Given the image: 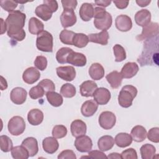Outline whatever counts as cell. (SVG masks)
<instances>
[{"mask_svg":"<svg viewBox=\"0 0 159 159\" xmlns=\"http://www.w3.org/2000/svg\"><path fill=\"white\" fill-rule=\"evenodd\" d=\"M26 15L17 10L10 12L5 22L7 27V35L18 42L22 41L25 37V32L23 29L25 25Z\"/></svg>","mask_w":159,"mask_h":159,"instance_id":"obj_1","label":"cell"},{"mask_svg":"<svg viewBox=\"0 0 159 159\" xmlns=\"http://www.w3.org/2000/svg\"><path fill=\"white\" fill-rule=\"evenodd\" d=\"M112 23L111 15L106 11L105 8L96 7L94 11V25L96 29L107 30Z\"/></svg>","mask_w":159,"mask_h":159,"instance_id":"obj_2","label":"cell"},{"mask_svg":"<svg viewBox=\"0 0 159 159\" xmlns=\"http://www.w3.org/2000/svg\"><path fill=\"white\" fill-rule=\"evenodd\" d=\"M137 94V88L132 85H125L121 89L118 96L119 105L124 108L132 106L133 100Z\"/></svg>","mask_w":159,"mask_h":159,"instance_id":"obj_3","label":"cell"},{"mask_svg":"<svg viewBox=\"0 0 159 159\" xmlns=\"http://www.w3.org/2000/svg\"><path fill=\"white\" fill-rule=\"evenodd\" d=\"M53 36L48 31L43 30L37 35L36 46L38 50L44 52H52Z\"/></svg>","mask_w":159,"mask_h":159,"instance_id":"obj_4","label":"cell"},{"mask_svg":"<svg viewBox=\"0 0 159 159\" xmlns=\"http://www.w3.org/2000/svg\"><path fill=\"white\" fill-rule=\"evenodd\" d=\"M7 128L11 135L15 136L21 135L25 129L24 119L19 116L12 117L8 122Z\"/></svg>","mask_w":159,"mask_h":159,"instance_id":"obj_5","label":"cell"},{"mask_svg":"<svg viewBox=\"0 0 159 159\" xmlns=\"http://www.w3.org/2000/svg\"><path fill=\"white\" fill-rule=\"evenodd\" d=\"M159 26L157 22H150L147 25L143 27L141 34L136 37L138 41L147 40L155 37H157L158 34Z\"/></svg>","mask_w":159,"mask_h":159,"instance_id":"obj_6","label":"cell"},{"mask_svg":"<svg viewBox=\"0 0 159 159\" xmlns=\"http://www.w3.org/2000/svg\"><path fill=\"white\" fill-rule=\"evenodd\" d=\"M99 125L105 130L111 129L116 124V117L111 111H104L101 113L98 120Z\"/></svg>","mask_w":159,"mask_h":159,"instance_id":"obj_7","label":"cell"},{"mask_svg":"<svg viewBox=\"0 0 159 159\" xmlns=\"http://www.w3.org/2000/svg\"><path fill=\"white\" fill-rule=\"evenodd\" d=\"M75 146L80 152H89L92 149L93 142L89 137L84 135L76 137L75 141Z\"/></svg>","mask_w":159,"mask_h":159,"instance_id":"obj_8","label":"cell"},{"mask_svg":"<svg viewBox=\"0 0 159 159\" xmlns=\"http://www.w3.org/2000/svg\"><path fill=\"white\" fill-rule=\"evenodd\" d=\"M93 97L98 104L105 105L108 103L111 99V93L107 88L101 87L95 90Z\"/></svg>","mask_w":159,"mask_h":159,"instance_id":"obj_9","label":"cell"},{"mask_svg":"<svg viewBox=\"0 0 159 159\" xmlns=\"http://www.w3.org/2000/svg\"><path fill=\"white\" fill-rule=\"evenodd\" d=\"M57 76L66 81H73L76 76V71L73 66H59L56 69Z\"/></svg>","mask_w":159,"mask_h":159,"instance_id":"obj_10","label":"cell"},{"mask_svg":"<svg viewBox=\"0 0 159 159\" xmlns=\"http://www.w3.org/2000/svg\"><path fill=\"white\" fill-rule=\"evenodd\" d=\"M76 16L73 9H64L60 16V22L63 28L71 27L76 22Z\"/></svg>","mask_w":159,"mask_h":159,"instance_id":"obj_11","label":"cell"},{"mask_svg":"<svg viewBox=\"0 0 159 159\" xmlns=\"http://www.w3.org/2000/svg\"><path fill=\"white\" fill-rule=\"evenodd\" d=\"M27 93L21 87H16L12 89L10 93V98L13 103L17 105L22 104L27 99Z\"/></svg>","mask_w":159,"mask_h":159,"instance_id":"obj_12","label":"cell"},{"mask_svg":"<svg viewBox=\"0 0 159 159\" xmlns=\"http://www.w3.org/2000/svg\"><path fill=\"white\" fill-rule=\"evenodd\" d=\"M116 28L122 32H127L132 27V22L131 18L124 14L118 16L115 20Z\"/></svg>","mask_w":159,"mask_h":159,"instance_id":"obj_13","label":"cell"},{"mask_svg":"<svg viewBox=\"0 0 159 159\" xmlns=\"http://www.w3.org/2000/svg\"><path fill=\"white\" fill-rule=\"evenodd\" d=\"M66 61L70 65L81 67L86 65L87 60L86 57L84 54L72 50L68 55Z\"/></svg>","mask_w":159,"mask_h":159,"instance_id":"obj_14","label":"cell"},{"mask_svg":"<svg viewBox=\"0 0 159 159\" xmlns=\"http://www.w3.org/2000/svg\"><path fill=\"white\" fill-rule=\"evenodd\" d=\"M86 124L80 119L73 120L70 125V130L72 135L75 137H78L84 135L86 133Z\"/></svg>","mask_w":159,"mask_h":159,"instance_id":"obj_15","label":"cell"},{"mask_svg":"<svg viewBox=\"0 0 159 159\" xmlns=\"http://www.w3.org/2000/svg\"><path fill=\"white\" fill-rule=\"evenodd\" d=\"M40 77L39 71L35 67H29L27 68L23 73L22 79L25 83L32 84L37 81Z\"/></svg>","mask_w":159,"mask_h":159,"instance_id":"obj_16","label":"cell"},{"mask_svg":"<svg viewBox=\"0 0 159 159\" xmlns=\"http://www.w3.org/2000/svg\"><path fill=\"white\" fill-rule=\"evenodd\" d=\"M139 70L138 65L135 62L126 63L121 69L120 74L123 78H131L136 75Z\"/></svg>","mask_w":159,"mask_h":159,"instance_id":"obj_17","label":"cell"},{"mask_svg":"<svg viewBox=\"0 0 159 159\" xmlns=\"http://www.w3.org/2000/svg\"><path fill=\"white\" fill-rule=\"evenodd\" d=\"M151 13L148 9H141L137 12L135 15L136 24L142 27L147 25L151 20Z\"/></svg>","mask_w":159,"mask_h":159,"instance_id":"obj_18","label":"cell"},{"mask_svg":"<svg viewBox=\"0 0 159 159\" xmlns=\"http://www.w3.org/2000/svg\"><path fill=\"white\" fill-rule=\"evenodd\" d=\"M97 88L98 85L94 81H85L83 82L80 86V94L84 97H92Z\"/></svg>","mask_w":159,"mask_h":159,"instance_id":"obj_19","label":"cell"},{"mask_svg":"<svg viewBox=\"0 0 159 159\" xmlns=\"http://www.w3.org/2000/svg\"><path fill=\"white\" fill-rule=\"evenodd\" d=\"M42 147L46 153L53 154L58 149L59 143L54 137H48L43 140Z\"/></svg>","mask_w":159,"mask_h":159,"instance_id":"obj_20","label":"cell"},{"mask_svg":"<svg viewBox=\"0 0 159 159\" xmlns=\"http://www.w3.org/2000/svg\"><path fill=\"white\" fill-rule=\"evenodd\" d=\"M94 9L91 3L84 2L80 8V16L83 21H89L94 17Z\"/></svg>","mask_w":159,"mask_h":159,"instance_id":"obj_21","label":"cell"},{"mask_svg":"<svg viewBox=\"0 0 159 159\" xmlns=\"http://www.w3.org/2000/svg\"><path fill=\"white\" fill-rule=\"evenodd\" d=\"M98 108V104L93 100L86 101L81 106V112L84 117H91L94 114Z\"/></svg>","mask_w":159,"mask_h":159,"instance_id":"obj_22","label":"cell"},{"mask_svg":"<svg viewBox=\"0 0 159 159\" xmlns=\"http://www.w3.org/2000/svg\"><path fill=\"white\" fill-rule=\"evenodd\" d=\"M21 145L27 150L30 157L35 156L39 152L38 142L34 137H30L25 139Z\"/></svg>","mask_w":159,"mask_h":159,"instance_id":"obj_23","label":"cell"},{"mask_svg":"<svg viewBox=\"0 0 159 159\" xmlns=\"http://www.w3.org/2000/svg\"><path fill=\"white\" fill-rule=\"evenodd\" d=\"M109 37V33L107 30H102L97 34H90L88 35L89 42L102 45H106L108 43Z\"/></svg>","mask_w":159,"mask_h":159,"instance_id":"obj_24","label":"cell"},{"mask_svg":"<svg viewBox=\"0 0 159 159\" xmlns=\"http://www.w3.org/2000/svg\"><path fill=\"white\" fill-rule=\"evenodd\" d=\"M27 120L30 124L38 125L40 124L43 120V114L40 109H32L28 112Z\"/></svg>","mask_w":159,"mask_h":159,"instance_id":"obj_25","label":"cell"},{"mask_svg":"<svg viewBox=\"0 0 159 159\" xmlns=\"http://www.w3.org/2000/svg\"><path fill=\"white\" fill-rule=\"evenodd\" d=\"M90 77L94 80H99L104 76V69L99 63H93L88 71Z\"/></svg>","mask_w":159,"mask_h":159,"instance_id":"obj_26","label":"cell"},{"mask_svg":"<svg viewBox=\"0 0 159 159\" xmlns=\"http://www.w3.org/2000/svg\"><path fill=\"white\" fill-rule=\"evenodd\" d=\"M147 130L142 125H135L132 128L130 132V135L135 142H141L147 137Z\"/></svg>","mask_w":159,"mask_h":159,"instance_id":"obj_27","label":"cell"},{"mask_svg":"<svg viewBox=\"0 0 159 159\" xmlns=\"http://www.w3.org/2000/svg\"><path fill=\"white\" fill-rule=\"evenodd\" d=\"M114 139L111 135L102 136L98 141L99 149L102 152H106L111 150L114 145Z\"/></svg>","mask_w":159,"mask_h":159,"instance_id":"obj_28","label":"cell"},{"mask_svg":"<svg viewBox=\"0 0 159 159\" xmlns=\"http://www.w3.org/2000/svg\"><path fill=\"white\" fill-rule=\"evenodd\" d=\"M106 79L112 88L117 89L121 85L123 78L120 73L117 71H113L106 75Z\"/></svg>","mask_w":159,"mask_h":159,"instance_id":"obj_29","label":"cell"},{"mask_svg":"<svg viewBox=\"0 0 159 159\" xmlns=\"http://www.w3.org/2000/svg\"><path fill=\"white\" fill-rule=\"evenodd\" d=\"M131 135L127 133L121 132L117 134L115 137L114 141L117 146L120 148H124L129 146L132 142Z\"/></svg>","mask_w":159,"mask_h":159,"instance_id":"obj_30","label":"cell"},{"mask_svg":"<svg viewBox=\"0 0 159 159\" xmlns=\"http://www.w3.org/2000/svg\"><path fill=\"white\" fill-rule=\"evenodd\" d=\"M43 24L36 17H31L29 21V31L34 35H38L43 31Z\"/></svg>","mask_w":159,"mask_h":159,"instance_id":"obj_31","label":"cell"},{"mask_svg":"<svg viewBox=\"0 0 159 159\" xmlns=\"http://www.w3.org/2000/svg\"><path fill=\"white\" fill-rule=\"evenodd\" d=\"M35 13L37 16L40 17L43 20L47 21L51 19L53 12L47 5L43 4L38 6L36 7Z\"/></svg>","mask_w":159,"mask_h":159,"instance_id":"obj_32","label":"cell"},{"mask_svg":"<svg viewBox=\"0 0 159 159\" xmlns=\"http://www.w3.org/2000/svg\"><path fill=\"white\" fill-rule=\"evenodd\" d=\"M140 152L142 159H152L155 157L156 149L152 144L146 143L140 147Z\"/></svg>","mask_w":159,"mask_h":159,"instance_id":"obj_33","label":"cell"},{"mask_svg":"<svg viewBox=\"0 0 159 159\" xmlns=\"http://www.w3.org/2000/svg\"><path fill=\"white\" fill-rule=\"evenodd\" d=\"M45 94L48 102L52 106L59 107L63 104V98L61 95L58 94V93H56L55 91H50L47 93Z\"/></svg>","mask_w":159,"mask_h":159,"instance_id":"obj_34","label":"cell"},{"mask_svg":"<svg viewBox=\"0 0 159 159\" xmlns=\"http://www.w3.org/2000/svg\"><path fill=\"white\" fill-rule=\"evenodd\" d=\"M11 155L15 159H27L30 157L27 150L22 145L13 147L11 150Z\"/></svg>","mask_w":159,"mask_h":159,"instance_id":"obj_35","label":"cell"},{"mask_svg":"<svg viewBox=\"0 0 159 159\" xmlns=\"http://www.w3.org/2000/svg\"><path fill=\"white\" fill-rule=\"evenodd\" d=\"M88 36L83 33H76L73 40V45L78 48H83L89 42Z\"/></svg>","mask_w":159,"mask_h":159,"instance_id":"obj_36","label":"cell"},{"mask_svg":"<svg viewBox=\"0 0 159 159\" xmlns=\"http://www.w3.org/2000/svg\"><path fill=\"white\" fill-rule=\"evenodd\" d=\"M76 93V88L70 83L63 84L60 89V94L65 98H70L75 96Z\"/></svg>","mask_w":159,"mask_h":159,"instance_id":"obj_37","label":"cell"},{"mask_svg":"<svg viewBox=\"0 0 159 159\" xmlns=\"http://www.w3.org/2000/svg\"><path fill=\"white\" fill-rule=\"evenodd\" d=\"M75 34L76 33H75L73 31L64 29L61 30L60 34V35H59L60 40L64 44L73 45V40Z\"/></svg>","mask_w":159,"mask_h":159,"instance_id":"obj_38","label":"cell"},{"mask_svg":"<svg viewBox=\"0 0 159 159\" xmlns=\"http://www.w3.org/2000/svg\"><path fill=\"white\" fill-rule=\"evenodd\" d=\"M73 50L69 47H62L56 53V60L60 64L66 63V59L68 55Z\"/></svg>","mask_w":159,"mask_h":159,"instance_id":"obj_39","label":"cell"},{"mask_svg":"<svg viewBox=\"0 0 159 159\" xmlns=\"http://www.w3.org/2000/svg\"><path fill=\"white\" fill-rule=\"evenodd\" d=\"M0 147L4 152H9L13 148V143L11 139L7 135L0 136Z\"/></svg>","mask_w":159,"mask_h":159,"instance_id":"obj_40","label":"cell"},{"mask_svg":"<svg viewBox=\"0 0 159 159\" xmlns=\"http://www.w3.org/2000/svg\"><path fill=\"white\" fill-rule=\"evenodd\" d=\"M114 54L115 55V61L120 62L126 58V52L124 48L119 44H116L113 47Z\"/></svg>","mask_w":159,"mask_h":159,"instance_id":"obj_41","label":"cell"},{"mask_svg":"<svg viewBox=\"0 0 159 159\" xmlns=\"http://www.w3.org/2000/svg\"><path fill=\"white\" fill-rule=\"evenodd\" d=\"M52 135L56 139H61L67 134V129L63 125H56L52 129Z\"/></svg>","mask_w":159,"mask_h":159,"instance_id":"obj_42","label":"cell"},{"mask_svg":"<svg viewBox=\"0 0 159 159\" xmlns=\"http://www.w3.org/2000/svg\"><path fill=\"white\" fill-rule=\"evenodd\" d=\"M29 94L30 98L33 99H37L38 98H42L45 94V92L43 88L39 84H38L35 86L32 87L30 89Z\"/></svg>","mask_w":159,"mask_h":159,"instance_id":"obj_43","label":"cell"},{"mask_svg":"<svg viewBox=\"0 0 159 159\" xmlns=\"http://www.w3.org/2000/svg\"><path fill=\"white\" fill-rule=\"evenodd\" d=\"M0 5L4 10L10 13L14 11V9L17 7V2L15 1L2 0L0 1Z\"/></svg>","mask_w":159,"mask_h":159,"instance_id":"obj_44","label":"cell"},{"mask_svg":"<svg viewBox=\"0 0 159 159\" xmlns=\"http://www.w3.org/2000/svg\"><path fill=\"white\" fill-rule=\"evenodd\" d=\"M44 89L45 94L50 91H54L55 89V86L54 83L49 79H43L40 81L39 84Z\"/></svg>","mask_w":159,"mask_h":159,"instance_id":"obj_45","label":"cell"},{"mask_svg":"<svg viewBox=\"0 0 159 159\" xmlns=\"http://www.w3.org/2000/svg\"><path fill=\"white\" fill-rule=\"evenodd\" d=\"M34 65L36 68L43 71L47 66V60L46 57L40 55L37 56L34 61Z\"/></svg>","mask_w":159,"mask_h":159,"instance_id":"obj_46","label":"cell"},{"mask_svg":"<svg viewBox=\"0 0 159 159\" xmlns=\"http://www.w3.org/2000/svg\"><path fill=\"white\" fill-rule=\"evenodd\" d=\"M147 138L149 140L154 143L159 142V128L153 127L150 129L147 134Z\"/></svg>","mask_w":159,"mask_h":159,"instance_id":"obj_47","label":"cell"},{"mask_svg":"<svg viewBox=\"0 0 159 159\" xmlns=\"http://www.w3.org/2000/svg\"><path fill=\"white\" fill-rule=\"evenodd\" d=\"M120 155L123 159H137L138 158L136 150L132 148L124 150Z\"/></svg>","mask_w":159,"mask_h":159,"instance_id":"obj_48","label":"cell"},{"mask_svg":"<svg viewBox=\"0 0 159 159\" xmlns=\"http://www.w3.org/2000/svg\"><path fill=\"white\" fill-rule=\"evenodd\" d=\"M58 159H76V157L73 150H65L62 151L58 156Z\"/></svg>","mask_w":159,"mask_h":159,"instance_id":"obj_49","label":"cell"},{"mask_svg":"<svg viewBox=\"0 0 159 159\" xmlns=\"http://www.w3.org/2000/svg\"><path fill=\"white\" fill-rule=\"evenodd\" d=\"M62 6L64 9H75L76 7L78 2L76 0H62Z\"/></svg>","mask_w":159,"mask_h":159,"instance_id":"obj_50","label":"cell"},{"mask_svg":"<svg viewBox=\"0 0 159 159\" xmlns=\"http://www.w3.org/2000/svg\"><path fill=\"white\" fill-rule=\"evenodd\" d=\"M89 158H107V156L102 152L99 150H90L88 153Z\"/></svg>","mask_w":159,"mask_h":159,"instance_id":"obj_51","label":"cell"},{"mask_svg":"<svg viewBox=\"0 0 159 159\" xmlns=\"http://www.w3.org/2000/svg\"><path fill=\"white\" fill-rule=\"evenodd\" d=\"M43 2L44 4L47 5L50 9L51 11L53 12H56L58 8V5L57 2V1L55 0H43Z\"/></svg>","mask_w":159,"mask_h":159,"instance_id":"obj_52","label":"cell"},{"mask_svg":"<svg viewBox=\"0 0 159 159\" xmlns=\"http://www.w3.org/2000/svg\"><path fill=\"white\" fill-rule=\"evenodd\" d=\"M113 2L118 9H123L127 7L129 2L128 1H114Z\"/></svg>","mask_w":159,"mask_h":159,"instance_id":"obj_53","label":"cell"},{"mask_svg":"<svg viewBox=\"0 0 159 159\" xmlns=\"http://www.w3.org/2000/svg\"><path fill=\"white\" fill-rule=\"evenodd\" d=\"M94 3L98 6H101V7H106L109 6L111 3V1H104V0H98V1H95Z\"/></svg>","mask_w":159,"mask_h":159,"instance_id":"obj_54","label":"cell"},{"mask_svg":"<svg viewBox=\"0 0 159 159\" xmlns=\"http://www.w3.org/2000/svg\"><path fill=\"white\" fill-rule=\"evenodd\" d=\"M151 1H148V0H147V1H143V0H139V1H136V2L137 4L140 6V7H145L147 6V5H148L150 3Z\"/></svg>","mask_w":159,"mask_h":159,"instance_id":"obj_55","label":"cell"},{"mask_svg":"<svg viewBox=\"0 0 159 159\" xmlns=\"http://www.w3.org/2000/svg\"><path fill=\"white\" fill-rule=\"evenodd\" d=\"M7 88V83L6 80L3 78V76H1V90H4Z\"/></svg>","mask_w":159,"mask_h":159,"instance_id":"obj_56","label":"cell"},{"mask_svg":"<svg viewBox=\"0 0 159 159\" xmlns=\"http://www.w3.org/2000/svg\"><path fill=\"white\" fill-rule=\"evenodd\" d=\"M107 157L108 158H111V159H114V158L120 159V158H122L120 154L118 153H111Z\"/></svg>","mask_w":159,"mask_h":159,"instance_id":"obj_57","label":"cell"},{"mask_svg":"<svg viewBox=\"0 0 159 159\" xmlns=\"http://www.w3.org/2000/svg\"><path fill=\"white\" fill-rule=\"evenodd\" d=\"M1 34H3L6 31H7V27H6V22L5 21H4V20L1 18Z\"/></svg>","mask_w":159,"mask_h":159,"instance_id":"obj_58","label":"cell"}]
</instances>
